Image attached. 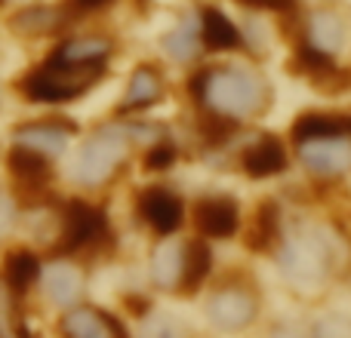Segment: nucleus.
<instances>
[{
    "label": "nucleus",
    "instance_id": "obj_19",
    "mask_svg": "<svg viewBox=\"0 0 351 338\" xmlns=\"http://www.w3.org/2000/svg\"><path fill=\"white\" fill-rule=\"evenodd\" d=\"M12 28L22 37H40V34H56L65 25V12L59 6H25L12 16Z\"/></svg>",
    "mask_w": 351,
    "mask_h": 338
},
{
    "label": "nucleus",
    "instance_id": "obj_5",
    "mask_svg": "<svg viewBox=\"0 0 351 338\" xmlns=\"http://www.w3.org/2000/svg\"><path fill=\"white\" fill-rule=\"evenodd\" d=\"M105 231H108V222H105L102 209H96L86 200H68L65 209H62L56 252L71 255V252H80V249L96 246L105 237Z\"/></svg>",
    "mask_w": 351,
    "mask_h": 338
},
{
    "label": "nucleus",
    "instance_id": "obj_2",
    "mask_svg": "<svg viewBox=\"0 0 351 338\" xmlns=\"http://www.w3.org/2000/svg\"><path fill=\"white\" fill-rule=\"evenodd\" d=\"M127 148H130L127 135L121 129H99L96 135H90L80 145L77 157H74V166H71L74 181L90 187L108 181L121 169L123 160H127Z\"/></svg>",
    "mask_w": 351,
    "mask_h": 338
},
{
    "label": "nucleus",
    "instance_id": "obj_11",
    "mask_svg": "<svg viewBox=\"0 0 351 338\" xmlns=\"http://www.w3.org/2000/svg\"><path fill=\"white\" fill-rule=\"evenodd\" d=\"M302 164L315 175H342L351 169V142L342 139H321V142H302Z\"/></svg>",
    "mask_w": 351,
    "mask_h": 338
},
{
    "label": "nucleus",
    "instance_id": "obj_7",
    "mask_svg": "<svg viewBox=\"0 0 351 338\" xmlns=\"http://www.w3.org/2000/svg\"><path fill=\"white\" fill-rule=\"evenodd\" d=\"M74 127L68 120H59V117H43V120H28L19 123L12 129V145L25 148V151H34L40 157H47L53 164L56 157H62L71 142Z\"/></svg>",
    "mask_w": 351,
    "mask_h": 338
},
{
    "label": "nucleus",
    "instance_id": "obj_24",
    "mask_svg": "<svg viewBox=\"0 0 351 338\" xmlns=\"http://www.w3.org/2000/svg\"><path fill=\"white\" fill-rule=\"evenodd\" d=\"M179 271H182V246L167 243L154 252L152 259V277L158 286H176L179 283Z\"/></svg>",
    "mask_w": 351,
    "mask_h": 338
},
{
    "label": "nucleus",
    "instance_id": "obj_12",
    "mask_svg": "<svg viewBox=\"0 0 351 338\" xmlns=\"http://www.w3.org/2000/svg\"><path fill=\"white\" fill-rule=\"evenodd\" d=\"M37 283L43 286L47 302H53L56 308H74V304L80 302V292H84V277H80V271L71 261H62V259H56L47 271H40Z\"/></svg>",
    "mask_w": 351,
    "mask_h": 338
},
{
    "label": "nucleus",
    "instance_id": "obj_4",
    "mask_svg": "<svg viewBox=\"0 0 351 338\" xmlns=\"http://www.w3.org/2000/svg\"><path fill=\"white\" fill-rule=\"evenodd\" d=\"M280 271L296 289L315 292L324 286L330 271V255L317 237H293L280 252Z\"/></svg>",
    "mask_w": 351,
    "mask_h": 338
},
{
    "label": "nucleus",
    "instance_id": "obj_29",
    "mask_svg": "<svg viewBox=\"0 0 351 338\" xmlns=\"http://www.w3.org/2000/svg\"><path fill=\"white\" fill-rule=\"evenodd\" d=\"M105 3H111V0H68V10H71V16H84V12L102 10Z\"/></svg>",
    "mask_w": 351,
    "mask_h": 338
},
{
    "label": "nucleus",
    "instance_id": "obj_32",
    "mask_svg": "<svg viewBox=\"0 0 351 338\" xmlns=\"http://www.w3.org/2000/svg\"><path fill=\"white\" fill-rule=\"evenodd\" d=\"M3 3H6V0H0V6H3Z\"/></svg>",
    "mask_w": 351,
    "mask_h": 338
},
{
    "label": "nucleus",
    "instance_id": "obj_21",
    "mask_svg": "<svg viewBox=\"0 0 351 338\" xmlns=\"http://www.w3.org/2000/svg\"><path fill=\"white\" fill-rule=\"evenodd\" d=\"M308 47L324 55H336L346 47V25L333 12H315L308 22Z\"/></svg>",
    "mask_w": 351,
    "mask_h": 338
},
{
    "label": "nucleus",
    "instance_id": "obj_18",
    "mask_svg": "<svg viewBox=\"0 0 351 338\" xmlns=\"http://www.w3.org/2000/svg\"><path fill=\"white\" fill-rule=\"evenodd\" d=\"M243 169L253 179H265V175H278L287 169V151L278 139H262L253 148L243 151Z\"/></svg>",
    "mask_w": 351,
    "mask_h": 338
},
{
    "label": "nucleus",
    "instance_id": "obj_27",
    "mask_svg": "<svg viewBox=\"0 0 351 338\" xmlns=\"http://www.w3.org/2000/svg\"><path fill=\"white\" fill-rule=\"evenodd\" d=\"M176 160V151L167 142H160V145H154L152 151H148V157H145V166L148 169H167Z\"/></svg>",
    "mask_w": 351,
    "mask_h": 338
},
{
    "label": "nucleus",
    "instance_id": "obj_13",
    "mask_svg": "<svg viewBox=\"0 0 351 338\" xmlns=\"http://www.w3.org/2000/svg\"><path fill=\"white\" fill-rule=\"evenodd\" d=\"M237 222H241L237 203L228 197H206L194 206V228L204 237H216V240L231 237L237 231Z\"/></svg>",
    "mask_w": 351,
    "mask_h": 338
},
{
    "label": "nucleus",
    "instance_id": "obj_23",
    "mask_svg": "<svg viewBox=\"0 0 351 338\" xmlns=\"http://www.w3.org/2000/svg\"><path fill=\"white\" fill-rule=\"evenodd\" d=\"M280 234V216H278V206L274 203H262L253 216V224H250V234H247V246L250 249H271L274 240Z\"/></svg>",
    "mask_w": 351,
    "mask_h": 338
},
{
    "label": "nucleus",
    "instance_id": "obj_33",
    "mask_svg": "<svg viewBox=\"0 0 351 338\" xmlns=\"http://www.w3.org/2000/svg\"><path fill=\"white\" fill-rule=\"evenodd\" d=\"M0 96H3V92H0Z\"/></svg>",
    "mask_w": 351,
    "mask_h": 338
},
{
    "label": "nucleus",
    "instance_id": "obj_8",
    "mask_svg": "<svg viewBox=\"0 0 351 338\" xmlns=\"http://www.w3.org/2000/svg\"><path fill=\"white\" fill-rule=\"evenodd\" d=\"M256 296L247 286H222L219 292H213L210 304H206V317L225 333H237V329L250 326L256 317Z\"/></svg>",
    "mask_w": 351,
    "mask_h": 338
},
{
    "label": "nucleus",
    "instance_id": "obj_26",
    "mask_svg": "<svg viewBox=\"0 0 351 338\" xmlns=\"http://www.w3.org/2000/svg\"><path fill=\"white\" fill-rule=\"evenodd\" d=\"M145 338H182V329L176 320H170V317H160V320H154L145 326Z\"/></svg>",
    "mask_w": 351,
    "mask_h": 338
},
{
    "label": "nucleus",
    "instance_id": "obj_16",
    "mask_svg": "<svg viewBox=\"0 0 351 338\" xmlns=\"http://www.w3.org/2000/svg\"><path fill=\"white\" fill-rule=\"evenodd\" d=\"M164 96V77H160L158 68L152 65H139L130 77V86H127V96L121 102V111H139V108H148L154 105L158 99Z\"/></svg>",
    "mask_w": 351,
    "mask_h": 338
},
{
    "label": "nucleus",
    "instance_id": "obj_31",
    "mask_svg": "<svg viewBox=\"0 0 351 338\" xmlns=\"http://www.w3.org/2000/svg\"><path fill=\"white\" fill-rule=\"evenodd\" d=\"M16 338H34V335H31L25 326H19V329H16Z\"/></svg>",
    "mask_w": 351,
    "mask_h": 338
},
{
    "label": "nucleus",
    "instance_id": "obj_20",
    "mask_svg": "<svg viewBox=\"0 0 351 338\" xmlns=\"http://www.w3.org/2000/svg\"><path fill=\"white\" fill-rule=\"evenodd\" d=\"M200 40L210 49H234L241 47V31H237V25L222 10L206 6L200 12Z\"/></svg>",
    "mask_w": 351,
    "mask_h": 338
},
{
    "label": "nucleus",
    "instance_id": "obj_15",
    "mask_svg": "<svg viewBox=\"0 0 351 338\" xmlns=\"http://www.w3.org/2000/svg\"><path fill=\"white\" fill-rule=\"evenodd\" d=\"M6 169H10L12 179L22 187H28V191H40L49 181V160L34 151L16 148V145H10V151H6Z\"/></svg>",
    "mask_w": 351,
    "mask_h": 338
},
{
    "label": "nucleus",
    "instance_id": "obj_25",
    "mask_svg": "<svg viewBox=\"0 0 351 338\" xmlns=\"http://www.w3.org/2000/svg\"><path fill=\"white\" fill-rule=\"evenodd\" d=\"M197 37H200L197 22H194V18H185V22L167 37V49H170V55L176 62H185V59H191L194 49H197Z\"/></svg>",
    "mask_w": 351,
    "mask_h": 338
},
{
    "label": "nucleus",
    "instance_id": "obj_28",
    "mask_svg": "<svg viewBox=\"0 0 351 338\" xmlns=\"http://www.w3.org/2000/svg\"><path fill=\"white\" fill-rule=\"evenodd\" d=\"M12 218H16V200H12L10 194L0 191V237H3L6 231H10Z\"/></svg>",
    "mask_w": 351,
    "mask_h": 338
},
{
    "label": "nucleus",
    "instance_id": "obj_6",
    "mask_svg": "<svg viewBox=\"0 0 351 338\" xmlns=\"http://www.w3.org/2000/svg\"><path fill=\"white\" fill-rule=\"evenodd\" d=\"M111 40L99 34H74L65 37L53 53L47 55V65L65 68V71H90V74H102L105 59L111 55Z\"/></svg>",
    "mask_w": 351,
    "mask_h": 338
},
{
    "label": "nucleus",
    "instance_id": "obj_3",
    "mask_svg": "<svg viewBox=\"0 0 351 338\" xmlns=\"http://www.w3.org/2000/svg\"><path fill=\"white\" fill-rule=\"evenodd\" d=\"M99 74L90 71H65V68H56L43 62L40 68H31L28 74L19 77V92H22L28 102L37 105H62L77 99L80 92L90 90V83Z\"/></svg>",
    "mask_w": 351,
    "mask_h": 338
},
{
    "label": "nucleus",
    "instance_id": "obj_10",
    "mask_svg": "<svg viewBox=\"0 0 351 338\" xmlns=\"http://www.w3.org/2000/svg\"><path fill=\"white\" fill-rule=\"evenodd\" d=\"M136 206H139V216L145 218V224H152L158 234H173L182 224V200L160 185L145 187Z\"/></svg>",
    "mask_w": 351,
    "mask_h": 338
},
{
    "label": "nucleus",
    "instance_id": "obj_17",
    "mask_svg": "<svg viewBox=\"0 0 351 338\" xmlns=\"http://www.w3.org/2000/svg\"><path fill=\"white\" fill-rule=\"evenodd\" d=\"M351 133V120L333 114H302L293 123V139L302 142H321V139H342Z\"/></svg>",
    "mask_w": 351,
    "mask_h": 338
},
{
    "label": "nucleus",
    "instance_id": "obj_30",
    "mask_svg": "<svg viewBox=\"0 0 351 338\" xmlns=\"http://www.w3.org/2000/svg\"><path fill=\"white\" fill-rule=\"evenodd\" d=\"M250 6H265V10H290L293 0H243Z\"/></svg>",
    "mask_w": 351,
    "mask_h": 338
},
{
    "label": "nucleus",
    "instance_id": "obj_14",
    "mask_svg": "<svg viewBox=\"0 0 351 338\" xmlns=\"http://www.w3.org/2000/svg\"><path fill=\"white\" fill-rule=\"evenodd\" d=\"M40 259L31 249H10L3 255V265H0V283L12 292V296H25L31 286H37L40 280Z\"/></svg>",
    "mask_w": 351,
    "mask_h": 338
},
{
    "label": "nucleus",
    "instance_id": "obj_1",
    "mask_svg": "<svg viewBox=\"0 0 351 338\" xmlns=\"http://www.w3.org/2000/svg\"><path fill=\"white\" fill-rule=\"evenodd\" d=\"M191 92L210 108V114L241 120L262 105V80L243 68H213L191 80Z\"/></svg>",
    "mask_w": 351,
    "mask_h": 338
},
{
    "label": "nucleus",
    "instance_id": "obj_22",
    "mask_svg": "<svg viewBox=\"0 0 351 338\" xmlns=\"http://www.w3.org/2000/svg\"><path fill=\"white\" fill-rule=\"evenodd\" d=\"M213 265V252L204 240H188L182 246V271H179V289L194 292L206 280Z\"/></svg>",
    "mask_w": 351,
    "mask_h": 338
},
{
    "label": "nucleus",
    "instance_id": "obj_9",
    "mask_svg": "<svg viewBox=\"0 0 351 338\" xmlns=\"http://www.w3.org/2000/svg\"><path fill=\"white\" fill-rule=\"evenodd\" d=\"M62 338H130L117 317L93 304H74L59 320Z\"/></svg>",
    "mask_w": 351,
    "mask_h": 338
}]
</instances>
